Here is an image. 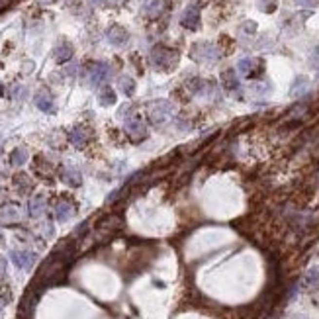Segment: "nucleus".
Wrapping results in <instances>:
<instances>
[{"label": "nucleus", "instance_id": "dca6fc26", "mask_svg": "<svg viewBox=\"0 0 319 319\" xmlns=\"http://www.w3.org/2000/svg\"><path fill=\"white\" fill-rule=\"evenodd\" d=\"M69 139H71V143H73L75 147H84L86 141H88V135H86V131H84L82 127H75V129L69 133Z\"/></svg>", "mask_w": 319, "mask_h": 319}, {"label": "nucleus", "instance_id": "c756f323", "mask_svg": "<svg viewBox=\"0 0 319 319\" xmlns=\"http://www.w3.org/2000/svg\"><path fill=\"white\" fill-rule=\"evenodd\" d=\"M14 2V0H0V10H4V8H8L10 4Z\"/></svg>", "mask_w": 319, "mask_h": 319}, {"label": "nucleus", "instance_id": "aec40b11", "mask_svg": "<svg viewBox=\"0 0 319 319\" xmlns=\"http://www.w3.org/2000/svg\"><path fill=\"white\" fill-rule=\"evenodd\" d=\"M26 161H28V151L26 149H16L10 155V165H14V167H22Z\"/></svg>", "mask_w": 319, "mask_h": 319}, {"label": "nucleus", "instance_id": "f8f14e48", "mask_svg": "<svg viewBox=\"0 0 319 319\" xmlns=\"http://www.w3.org/2000/svg\"><path fill=\"white\" fill-rule=\"evenodd\" d=\"M307 88H309V80H307L305 77H298V79L294 80L292 88H290V94H292L294 98H298V96H303V94L307 92Z\"/></svg>", "mask_w": 319, "mask_h": 319}, {"label": "nucleus", "instance_id": "423d86ee", "mask_svg": "<svg viewBox=\"0 0 319 319\" xmlns=\"http://www.w3.org/2000/svg\"><path fill=\"white\" fill-rule=\"evenodd\" d=\"M125 131L133 137V139H143L145 137V133H147V129H145V123L139 120V118H127L125 120Z\"/></svg>", "mask_w": 319, "mask_h": 319}, {"label": "nucleus", "instance_id": "a211bd4d", "mask_svg": "<svg viewBox=\"0 0 319 319\" xmlns=\"http://www.w3.org/2000/svg\"><path fill=\"white\" fill-rule=\"evenodd\" d=\"M43 212H45V198H43V196L32 198V202H30V214H32L34 218H38V216H41Z\"/></svg>", "mask_w": 319, "mask_h": 319}, {"label": "nucleus", "instance_id": "0eeeda50", "mask_svg": "<svg viewBox=\"0 0 319 319\" xmlns=\"http://www.w3.org/2000/svg\"><path fill=\"white\" fill-rule=\"evenodd\" d=\"M163 10H165V0H147L143 4V14L151 20L159 18L163 14Z\"/></svg>", "mask_w": 319, "mask_h": 319}, {"label": "nucleus", "instance_id": "c85d7f7f", "mask_svg": "<svg viewBox=\"0 0 319 319\" xmlns=\"http://www.w3.org/2000/svg\"><path fill=\"white\" fill-rule=\"evenodd\" d=\"M296 2H298L299 6H305V8H313V6L317 4V0H296Z\"/></svg>", "mask_w": 319, "mask_h": 319}, {"label": "nucleus", "instance_id": "412c9836", "mask_svg": "<svg viewBox=\"0 0 319 319\" xmlns=\"http://www.w3.org/2000/svg\"><path fill=\"white\" fill-rule=\"evenodd\" d=\"M36 173L40 177H43V179H49L53 175V167L49 163H45L43 159H38V161H36Z\"/></svg>", "mask_w": 319, "mask_h": 319}, {"label": "nucleus", "instance_id": "1a4fd4ad", "mask_svg": "<svg viewBox=\"0 0 319 319\" xmlns=\"http://www.w3.org/2000/svg\"><path fill=\"white\" fill-rule=\"evenodd\" d=\"M36 106L41 110V112H53V98L47 90H40L36 94Z\"/></svg>", "mask_w": 319, "mask_h": 319}, {"label": "nucleus", "instance_id": "6e6552de", "mask_svg": "<svg viewBox=\"0 0 319 319\" xmlns=\"http://www.w3.org/2000/svg\"><path fill=\"white\" fill-rule=\"evenodd\" d=\"M108 41L112 43V45H116V47H120V45H125L127 43V32L121 28V26H112L110 30H108Z\"/></svg>", "mask_w": 319, "mask_h": 319}, {"label": "nucleus", "instance_id": "393cba45", "mask_svg": "<svg viewBox=\"0 0 319 319\" xmlns=\"http://www.w3.org/2000/svg\"><path fill=\"white\" fill-rule=\"evenodd\" d=\"M14 182H16V186H18L20 192H30L32 190V180L26 175H16L14 177Z\"/></svg>", "mask_w": 319, "mask_h": 319}, {"label": "nucleus", "instance_id": "f03ea898", "mask_svg": "<svg viewBox=\"0 0 319 319\" xmlns=\"http://www.w3.org/2000/svg\"><path fill=\"white\" fill-rule=\"evenodd\" d=\"M173 116V104L167 100H157L149 106V118L153 123H163Z\"/></svg>", "mask_w": 319, "mask_h": 319}, {"label": "nucleus", "instance_id": "9d476101", "mask_svg": "<svg viewBox=\"0 0 319 319\" xmlns=\"http://www.w3.org/2000/svg\"><path fill=\"white\" fill-rule=\"evenodd\" d=\"M73 206L69 204V202H65V200H61V202H57L55 204V218L59 219V221H67L71 216H73Z\"/></svg>", "mask_w": 319, "mask_h": 319}, {"label": "nucleus", "instance_id": "a878e982", "mask_svg": "<svg viewBox=\"0 0 319 319\" xmlns=\"http://www.w3.org/2000/svg\"><path fill=\"white\" fill-rule=\"evenodd\" d=\"M100 102H102L104 106H110V104L116 102V94H114V90H112L110 86H104V90H102V94H100Z\"/></svg>", "mask_w": 319, "mask_h": 319}, {"label": "nucleus", "instance_id": "5701e85b", "mask_svg": "<svg viewBox=\"0 0 319 319\" xmlns=\"http://www.w3.org/2000/svg\"><path fill=\"white\" fill-rule=\"evenodd\" d=\"M305 286L309 290H319V268H311L305 278Z\"/></svg>", "mask_w": 319, "mask_h": 319}, {"label": "nucleus", "instance_id": "2eb2a0df", "mask_svg": "<svg viewBox=\"0 0 319 319\" xmlns=\"http://www.w3.org/2000/svg\"><path fill=\"white\" fill-rule=\"evenodd\" d=\"M12 260H14L18 266L28 268V266H32V262H34V255H32V253H26V251H14V253H12Z\"/></svg>", "mask_w": 319, "mask_h": 319}, {"label": "nucleus", "instance_id": "f257e3e1", "mask_svg": "<svg viewBox=\"0 0 319 319\" xmlns=\"http://www.w3.org/2000/svg\"><path fill=\"white\" fill-rule=\"evenodd\" d=\"M151 63L161 69V71H171L177 63H179V53L175 49H169V47H163L159 45L151 51Z\"/></svg>", "mask_w": 319, "mask_h": 319}, {"label": "nucleus", "instance_id": "cd10ccee", "mask_svg": "<svg viewBox=\"0 0 319 319\" xmlns=\"http://www.w3.org/2000/svg\"><path fill=\"white\" fill-rule=\"evenodd\" d=\"M309 63H311V67H313L315 71H319V47H315V49H313V53H311V59H309Z\"/></svg>", "mask_w": 319, "mask_h": 319}, {"label": "nucleus", "instance_id": "7c9ffc66", "mask_svg": "<svg viewBox=\"0 0 319 319\" xmlns=\"http://www.w3.org/2000/svg\"><path fill=\"white\" fill-rule=\"evenodd\" d=\"M4 270H6V260H4L2 257H0V274H2Z\"/></svg>", "mask_w": 319, "mask_h": 319}, {"label": "nucleus", "instance_id": "6ab92c4d", "mask_svg": "<svg viewBox=\"0 0 319 319\" xmlns=\"http://www.w3.org/2000/svg\"><path fill=\"white\" fill-rule=\"evenodd\" d=\"M2 221L4 223H16V221H20V210L14 208V206L4 208L2 210Z\"/></svg>", "mask_w": 319, "mask_h": 319}, {"label": "nucleus", "instance_id": "b1692460", "mask_svg": "<svg viewBox=\"0 0 319 319\" xmlns=\"http://www.w3.org/2000/svg\"><path fill=\"white\" fill-rule=\"evenodd\" d=\"M253 65H255V61H253L251 57H247V59H241V61L237 63V69H239V73H241L243 77H251V75H253Z\"/></svg>", "mask_w": 319, "mask_h": 319}, {"label": "nucleus", "instance_id": "2f4dec72", "mask_svg": "<svg viewBox=\"0 0 319 319\" xmlns=\"http://www.w3.org/2000/svg\"><path fill=\"white\" fill-rule=\"evenodd\" d=\"M0 96H4V86L0 84Z\"/></svg>", "mask_w": 319, "mask_h": 319}, {"label": "nucleus", "instance_id": "39448f33", "mask_svg": "<svg viewBox=\"0 0 319 319\" xmlns=\"http://www.w3.org/2000/svg\"><path fill=\"white\" fill-rule=\"evenodd\" d=\"M180 24H182L186 30H198V26H200V8H198L196 4L188 6V8L184 10L182 18H180Z\"/></svg>", "mask_w": 319, "mask_h": 319}, {"label": "nucleus", "instance_id": "bb28decb", "mask_svg": "<svg viewBox=\"0 0 319 319\" xmlns=\"http://www.w3.org/2000/svg\"><path fill=\"white\" fill-rule=\"evenodd\" d=\"M257 4L262 12H274L276 10V0H257Z\"/></svg>", "mask_w": 319, "mask_h": 319}, {"label": "nucleus", "instance_id": "4be33fe9", "mask_svg": "<svg viewBox=\"0 0 319 319\" xmlns=\"http://www.w3.org/2000/svg\"><path fill=\"white\" fill-rule=\"evenodd\" d=\"M120 90L125 94V96H131L135 92V80L129 79V77H120Z\"/></svg>", "mask_w": 319, "mask_h": 319}, {"label": "nucleus", "instance_id": "ddd939ff", "mask_svg": "<svg viewBox=\"0 0 319 319\" xmlns=\"http://www.w3.org/2000/svg\"><path fill=\"white\" fill-rule=\"evenodd\" d=\"M61 177H63V180L67 182V184H71V186H79L80 184V173L77 171V169H73V167H65L63 169V173H61Z\"/></svg>", "mask_w": 319, "mask_h": 319}, {"label": "nucleus", "instance_id": "20e7f679", "mask_svg": "<svg viewBox=\"0 0 319 319\" xmlns=\"http://www.w3.org/2000/svg\"><path fill=\"white\" fill-rule=\"evenodd\" d=\"M110 79V67L106 63H90L88 65V82L90 86H100Z\"/></svg>", "mask_w": 319, "mask_h": 319}, {"label": "nucleus", "instance_id": "9b49d317", "mask_svg": "<svg viewBox=\"0 0 319 319\" xmlns=\"http://www.w3.org/2000/svg\"><path fill=\"white\" fill-rule=\"evenodd\" d=\"M53 57H55L57 63H65V61H69V59L73 57V47H71L69 43H61V45L55 47Z\"/></svg>", "mask_w": 319, "mask_h": 319}, {"label": "nucleus", "instance_id": "473e14b6", "mask_svg": "<svg viewBox=\"0 0 319 319\" xmlns=\"http://www.w3.org/2000/svg\"><path fill=\"white\" fill-rule=\"evenodd\" d=\"M92 2H98L100 4V2H104V0H92Z\"/></svg>", "mask_w": 319, "mask_h": 319}, {"label": "nucleus", "instance_id": "4468645a", "mask_svg": "<svg viewBox=\"0 0 319 319\" xmlns=\"http://www.w3.org/2000/svg\"><path fill=\"white\" fill-rule=\"evenodd\" d=\"M120 225H121V218L120 216H110L100 223V233H112V231L120 229Z\"/></svg>", "mask_w": 319, "mask_h": 319}, {"label": "nucleus", "instance_id": "7ed1b4c3", "mask_svg": "<svg viewBox=\"0 0 319 319\" xmlns=\"http://www.w3.org/2000/svg\"><path fill=\"white\" fill-rule=\"evenodd\" d=\"M192 57L198 61H206V63H214L219 59V49L214 43H196L192 47Z\"/></svg>", "mask_w": 319, "mask_h": 319}, {"label": "nucleus", "instance_id": "f3484780", "mask_svg": "<svg viewBox=\"0 0 319 319\" xmlns=\"http://www.w3.org/2000/svg\"><path fill=\"white\" fill-rule=\"evenodd\" d=\"M221 82H223V86L227 88V90H237L239 88V80H237V77H235V71H225L223 75H221Z\"/></svg>", "mask_w": 319, "mask_h": 319}]
</instances>
